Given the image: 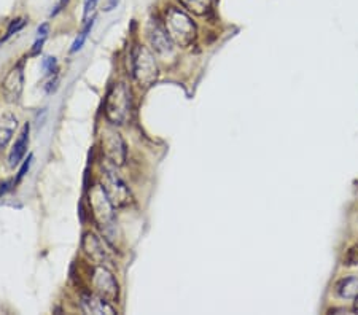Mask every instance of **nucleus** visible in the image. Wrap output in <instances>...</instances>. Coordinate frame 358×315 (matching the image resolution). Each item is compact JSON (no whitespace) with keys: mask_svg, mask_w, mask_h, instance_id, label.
<instances>
[{"mask_svg":"<svg viewBox=\"0 0 358 315\" xmlns=\"http://www.w3.org/2000/svg\"><path fill=\"white\" fill-rule=\"evenodd\" d=\"M92 26H94V19H91L90 22H88V24H86V26L83 27V31H81V32L78 34V37L73 40V43H72V48H70V51H72V52H77L78 50H81V46H83V43L86 42V38H88V34L91 32Z\"/></svg>","mask_w":358,"mask_h":315,"instance_id":"nucleus-15","label":"nucleus"},{"mask_svg":"<svg viewBox=\"0 0 358 315\" xmlns=\"http://www.w3.org/2000/svg\"><path fill=\"white\" fill-rule=\"evenodd\" d=\"M22 83H24V75H22V66H16L7 75L3 81V92L10 101H18L22 92Z\"/></svg>","mask_w":358,"mask_h":315,"instance_id":"nucleus-8","label":"nucleus"},{"mask_svg":"<svg viewBox=\"0 0 358 315\" xmlns=\"http://www.w3.org/2000/svg\"><path fill=\"white\" fill-rule=\"evenodd\" d=\"M45 43V38H42V37H38L37 38V42L34 43V48H32V54H38L40 52V50H42V45Z\"/></svg>","mask_w":358,"mask_h":315,"instance_id":"nucleus-22","label":"nucleus"},{"mask_svg":"<svg viewBox=\"0 0 358 315\" xmlns=\"http://www.w3.org/2000/svg\"><path fill=\"white\" fill-rule=\"evenodd\" d=\"M32 159H34V156H32V155H29V158L26 159V162H24V164H22V167L19 169V172H18V180H21V178L26 175V172L29 171V167H31V164H32Z\"/></svg>","mask_w":358,"mask_h":315,"instance_id":"nucleus-20","label":"nucleus"},{"mask_svg":"<svg viewBox=\"0 0 358 315\" xmlns=\"http://www.w3.org/2000/svg\"><path fill=\"white\" fill-rule=\"evenodd\" d=\"M105 116L111 124L123 126L131 118V92L125 83H115L105 97Z\"/></svg>","mask_w":358,"mask_h":315,"instance_id":"nucleus-2","label":"nucleus"},{"mask_svg":"<svg viewBox=\"0 0 358 315\" xmlns=\"http://www.w3.org/2000/svg\"><path fill=\"white\" fill-rule=\"evenodd\" d=\"M24 26H26V19H22V18H21V19H16V21H13V22H11V24H10V27H8L7 38L10 37V35L16 34L18 31H21V29L24 27Z\"/></svg>","mask_w":358,"mask_h":315,"instance_id":"nucleus-18","label":"nucleus"},{"mask_svg":"<svg viewBox=\"0 0 358 315\" xmlns=\"http://www.w3.org/2000/svg\"><path fill=\"white\" fill-rule=\"evenodd\" d=\"M102 153L107 161L113 166H123L126 161V143L118 132L110 129H104L101 134Z\"/></svg>","mask_w":358,"mask_h":315,"instance_id":"nucleus-6","label":"nucleus"},{"mask_svg":"<svg viewBox=\"0 0 358 315\" xmlns=\"http://www.w3.org/2000/svg\"><path fill=\"white\" fill-rule=\"evenodd\" d=\"M42 67H43V70H45V73L54 72V69H56V57H51V56L45 57L43 62H42Z\"/></svg>","mask_w":358,"mask_h":315,"instance_id":"nucleus-19","label":"nucleus"},{"mask_svg":"<svg viewBox=\"0 0 358 315\" xmlns=\"http://www.w3.org/2000/svg\"><path fill=\"white\" fill-rule=\"evenodd\" d=\"M164 27H166L172 42L177 46H181V48L190 46L196 38L195 21L180 8H167L166 18H164Z\"/></svg>","mask_w":358,"mask_h":315,"instance_id":"nucleus-1","label":"nucleus"},{"mask_svg":"<svg viewBox=\"0 0 358 315\" xmlns=\"http://www.w3.org/2000/svg\"><path fill=\"white\" fill-rule=\"evenodd\" d=\"M91 282L99 296L105 298L107 301L116 299V296H118V283H116L113 274H111L105 266L94 267Z\"/></svg>","mask_w":358,"mask_h":315,"instance_id":"nucleus-7","label":"nucleus"},{"mask_svg":"<svg viewBox=\"0 0 358 315\" xmlns=\"http://www.w3.org/2000/svg\"><path fill=\"white\" fill-rule=\"evenodd\" d=\"M132 77L140 88H150L158 80V66L155 56L145 46H136L132 51Z\"/></svg>","mask_w":358,"mask_h":315,"instance_id":"nucleus-3","label":"nucleus"},{"mask_svg":"<svg viewBox=\"0 0 358 315\" xmlns=\"http://www.w3.org/2000/svg\"><path fill=\"white\" fill-rule=\"evenodd\" d=\"M102 188L105 192H107L108 199L111 204H113L115 209L125 207L131 202V191H129L127 185L125 183V180L115 172V169L104 167Z\"/></svg>","mask_w":358,"mask_h":315,"instance_id":"nucleus-5","label":"nucleus"},{"mask_svg":"<svg viewBox=\"0 0 358 315\" xmlns=\"http://www.w3.org/2000/svg\"><path fill=\"white\" fill-rule=\"evenodd\" d=\"M27 145H29V124H24L21 134L16 139L13 148H11V151H10L8 161H10L11 167L19 164V161L22 159V156H24L26 151H27Z\"/></svg>","mask_w":358,"mask_h":315,"instance_id":"nucleus-12","label":"nucleus"},{"mask_svg":"<svg viewBox=\"0 0 358 315\" xmlns=\"http://www.w3.org/2000/svg\"><path fill=\"white\" fill-rule=\"evenodd\" d=\"M97 2H99V0H85V19L90 16L91 11L96 8Z\"/></svg>","mask_w":358,"mask_h":315,"instance_id":"nucleus-21","label":"nucleus"},{"mask_svg":"<svg viewBox=\"0 0 358 315\" xmlns=\"http://www.w3.org/2000/svg\"><path fill=\"white\" fill-rule=\"evenodd\" d=\"M11 134H13V124H11L10 127H3L0 129V147H5L7 145V142L10 140Z\"/></svg>","mask_w":358,"mask_h":315,"instance_id":"nucleus-17","label":"nucleus"},{"mask_svg":"<svg viewBox=\"0 0 358 315\" xmlns=\"http://www.w3.org/2000/svg\"><path fill=\"white\" fill-rule=\"evenodd\" d=\"M118 3H120V0H107V3H105L104 10H105V11H111V10H115L116 7H118Z\"/></svg>","mask_w":358,"mask_h":315,"instance_id":"nucleus-24","label":"nucleus"},{"mask_svg":"<svg viewBox=\"0 0 358 315\" xmlns=\"http://www.w3.org/2000/svg\"><path fill=\"white\" fill-rule=\"evenodd\" d=\"M81 307L86 314H94V315H113L116 311L108 304V301L102 296H94V295H85L81 298Z\"/></svg>","mask_w":358,"mask_h":315,"instance_id":"nucleus-9","label":"nucleus"},{"mask_svg":"<svg viewBox=\"0 0 358 315\" xmlns=\"http://www.w3.org/2000/svg\"><path fill=\"white\" fill-rule=\"evenodd\" d=\"M342 264L347 266V267L358 266V244L352 245V247L347 250V252H345L344 260H342Z\"/></svg>","mask_w":358,"mask_h":315,"instance_id":"nucleus-16","label":"nucleus"},{"mask_svg":"<svg viewBox=\"0 0 358 315\" xmlns=\"http://www.w3.org/2000/svg\"><path fill=\"white\" fill-rule=\"evenodd\" d=\"M179 2L183 5L186 10H190L191 13L201 16L209 11L212 0H179Z\"/></svg>","mask_w":358,"mask_h":315,"instance_id":"nucleus-14","label":"nucleus"},{"mask_svg":"<svg viewBox=\"0 0 358 315\" xmlns=\"http://www.w3.org/2000/svg\"><path fill=\"white\" fill-rule=\"evenodd\" d=\"M354 299H355V301H354V309H355V311L358 312V295L354 298Z\"/></svg>","mask_w":358,"mask_h":315,"instance_id":"nucleus-25","label":"nucleus"},{"mask_svg":"<svg viewBox=\"0 0 358 315\" xmlns=\"http://www.w3.org/2000/svg\"><path fill=\"white\" fill-rule=\"evenodd\" d=\"M48 31H50V26L46 24H42L38 27V31H37V34H38V37H42V38H46V35H48Z\"/></svg>","mask_w":358,"mask_h":315,"instance_id":"nucleus-23","label":"nucleus"},{"mask_svg":"<svg viewBox=\"0 0 358 315\" xmlns=\"http://www.w3.org/2000/svg\"><path fill=\"white\" fill-rule=\"evenodd\" d=\"M90 204L94 215V220L104 231H108L115 225V207L110 202L107 192L102 185H96L90 192Z\"/></svg>","mask_w":358,"mask_h":315,"instance_id":"nucleus-4","label":"nucleus"},{"mask_svg":"<svg viewBox=\"0 0 358 315\" xmlns=\"http://www.w3.org/2000/svg\"><path fill=\"white\" fill-rule=\"evenodd\" d=\"M83 248H85V252L88 253V256H90L91 260H94V262H96V264H104V261L108 260L107 250L104 248L102 241L97 236L91 234V232L85 236Z\"/></svg>","mask_w":358,"mask_h":315,"instance_id":"nucleus-10","label":"nucleus"},{"mask_svg":"<svg viewBox=\"0 0 358 315\" xmlns=\"http://www.w3.org/2000/svg\"><path fill=\"white\" fill-rule=\"evenodd\" d=\"M150 40L151 45L156 52L160 54H171L172 52V40L169 37V34L166 31V27H162L160 24H155V27L151 29L150 32Z\"/></svg>","mask_w":358,"mask_h":315,"instance_id":"nucleus-11","label":"nucleus"},{"mask_svg":"<svg viewBox=\"0 0 358 315\" xmlns=\"http://www.w3.org/2000/svg\"><path fill=\"white\" fill-rule=\"evenodd\" d=\"M334 293L341 299H354L358 295V277L347 276L339 279L334 285Z\"/></svg>","mask_w":358,"mask_h":315,"instance_id":"nucleus-13","label":"nucleus"}]
</instances>
